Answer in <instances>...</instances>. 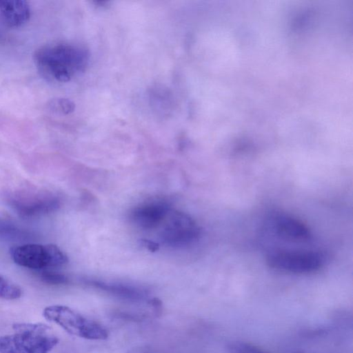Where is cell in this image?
<instances>
[{"label": "cell", "instance_id": "cell-4", "mask_svg": "<svg viewBox=\"0 0 353 353\" xmlns=\"http://www.w3.org/2000/svg\"><path fill=\"white\" fill-rule=\"evenodd\" d=\"M266 261L279 271L305 274L319 270L325 264V256L316 250L276 249L268 254Z\"/></svg>", "mask_w": 353, "mask_h": 353}, {"label": "cell", "instance_id": "cell-17", "mask_svg": "<svg viewBox=\"0 0 353 353\" xmlns=\"http://www.w3.org/2000/svg\"><path fill=\"white\" fill-rule=\"evenodd\" d=\"M242 353H266L261 348L250 343L247 344L242 351Z\"/></svg>", "mask_w": 353, "mask_h": 353}, {"label": "cell", "instance_id": "cell-13", "mask_svg": "<svg viewBox=\"0 0 353 353\" xmlns=\"http://www.w3.org/2000/svg\"><path fill=\"white\" fill-rule=\"evenodd\" d=\"M20 229L13 223L0 219V236L14 238L21 235Z\"/></svg>", "mask_w": 353, "mask_h": 353}, {"label": "cell", "instance_id": "cell-12", "mask_svg": "<svg viewBox=\"0 0 353 353\" xmlns=\"http://www.w3.org/2000/svg\"><path fill=\"white\" fill-rule=\"evenodd\" d=\"M22 294L19 286L0 275V299L14 300L19 299Z\"/></svg>", "mask_w": 353, "mask_h": 353}, {"label": "cell", "instance_id": "cell-3", "mask_svg": "<svg viewBox=\"0 0 353 353\" xmlns=\"http://www.w3.org/2000/svg\"><path fill=\"white\" fill-rule=\"evenodd\" d=\"M43 316L72 336L90 341H103L108 337L107 329L101 324L65 305L47 306L43 310Z\"/></svg>", "mask_w": 353, "mask_h": 353}, {"label": "cell", "instance_id": "cell-9", "mask_svg": "<svg viewBox=\"0 0 353 353\" xmlns=\"http://www.w3.org/2000/svg\"><path fill=\"white\" fill-rule=\"evenodd\" d=\"M170 210L166 202L154 201L135 207L130 212V218L138 226L151 229L163 221Z\"/></svg>", "mask_w": 353, "mask_h": 353}, {"label": "cell", "instance_id": "cell-15", "mask_svg": "<svg viewBox=\"0 0 353 353\" xmlns=\"http://www.w3.org/2000/svg\"><path fill=\"white\" fill-rule=\"evenodd\" d=\"M56 104L58 105L59 108L65 113H68L72 110V103L65 99H59Z\"/></svg>", "mask_w": 353, "mask_h": 353}, {"label": "cell", "instance_id": "cell-2", "mask_svg": "<svg viewBox=\"0 0 353 353\" xmlns=\"http://www.w3.org/2000/svg\"><path fill=\"white\" fill-rule=\"evenodd\" d=\"M14 333L0 337V353H48L59 339L43 323H19L13 325Z\"/></svg>", "mask_w": 353, "mask_h": 353}, {"label": "cell", "instance_id": "cell-11", "mask_svg": "<svg viewBox=\"0 0 353 353\" xmlns=\"http://www.w3.org/2000/svg\"><path fill=\"white\" fill-rule=\"evenodd\" d=\"M86 283L94 288L125 301L142 302L148 299L147 291L138 287L93 279L86 280Z\"/></svg>", "mask_w": 353, "mask_h": 353}, {"label": "cell", "instance_id": "cell-14", "mask_svg": "<svg viewBox=\"0 0 353 353\" xmlns=\"http://www.w3.org/2000/svg\"><path fill=\"white\" fill-rule=\"evenodd\" d=\"M41 279L44 282L53 285L64 284L68 282V278L64 274L50 271L42 272Z\"/></svg>", "mask_w": 353, "mask_h": 353}, {"label": "cell", "instance_id": "cell-16", "mask_svg": "<svg viewBox=\"0 0 353 353\" xmlns=\"http://www.w3.org/2000/svg\"><path fill=\"white\" fill-rule=\"evenodd\" d=\"M141 243L145 248L151 252H156L159 248V244L151 240L141 239Z\"/></svg>", "mask_w": 353, "mask_h": 353}, {"label": "cell", "instance_id": "cell-5", "mask_svg": "<svg viewBox=\"0 0 353 353\" xmlns=\"http://www.w3.org/2000/svg\"><path fill=\"white\" fill-rule=\"evenodd\" d=\"M11 255L17 265L34 270L59 267L68 261L63 251L53 244H24L14 248Z\"/></svg>", "mask_w": 353, "mask_h": 353}, {"label": "cell", "instance_id": "cell-8", "mask_svg": "<svg viewBox=\"0 0 353 353\" xmlns=\"http://www.w3.org/2000/svg\"><path fill=\"white\" fill-rule=\"evenodd\" d=\"M9 203L23 217H32L55 211L59 208V199L51 195H15Z\"/></svg>", "mask_w": 353, "mask_h": 353}, {"label": "cell", "instance_id": "cell-1", "mask_svg": "<svg viewBox=\"0 0 353 353\" xmlns=\"http://www.w3.org/2000/svg\"><path fill=\"white\" fill-rule=\"evenodd\" d=\"M88 61L85 51L68 43L45 45L34 53V62L46 80L67 82L85 68Z\"/></svg>", "mask_w": 353, "mask_h": 353}, {"label": "cell", "instance_id": "cell-7", "mask_svg": "<svg viewBox=\"0 0 353 353\" xmlns=\"http://www.w3.org/2000/svg\"><path fill=\"white\" fill-rule=\"evenodd\" d=\"M268 227L276 237L291 242L307 243L312 238L310 230L303 221L285 213L271 215Z\"/></svg>", "mask_w": 353, "mask_h": 353}, {"label": "cell", "instance_id": "cell-10", "mask_svg": "<svg viewBox=\"0 0 353 353\" xmlns=\"http://www.w3.org/2000/svg\"><path fill=\"white\" fill-rule=\"evenodd\" d=\"M30 17L28 3L23 0L0 1V23L17 28L26 23Z\"/></svg>", "mask_w": 353, "mask_h": 353}, {"label": "cell", "instance_id": "cell-6", "mask_svg": "<svg viewBox=\"0 0 353 353\" xmlns=\"http://www.w3.org/2000/svg\"><path fill=\"white\" fill-rule=\"evenodd\" d=\"M161 233L163 242L168 245L181 247L192 244L200 236L201 229L188 214L171 211Z\"/></svg>", "mask_w": 353, "mask_h": 353}]
</instances>
